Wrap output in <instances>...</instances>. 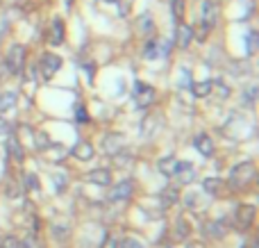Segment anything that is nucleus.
<instances>
[{"instance_id":"nucleus-9","label":"nucleus","mask_w":259,"mask_h":248,"mask_svg":"<svg viewBox=\"0 0 259 248\" xmlns=\"http://www.w3.org/2000/svg\"><path fill=\"white\" fill-rule=\"evenodd\" d=\"M202 23L200 25L205 27V30H211L216 23V18H219V9H216V5L211 3V0H202Z\"/></svg>"},{"instance_id":"nucleus-7","label":"nucleus","mask_w":259,"mask_h":248,"mask_svg":"<svg viewBox=\"0 0 259 248\" xmlns=\"http://www.w3.org/2000/svg\"><path fill=\"white\" fill-rule=\"evenodd\" d=\"M173 178L178 180V187L180 185H191V182L196 180V167H193L191 162H178Z\"/></svg>"},{"instance_id":"nucleus-25","label":"nucleus","mask_w":259,"mask_h":248,"mask_svg":"<svg viewBox=\"0 0 259 248\" xmlns=\"http://www.w3.org/2000/svg\"><path fill=\"white\" fill-rule=\"evenodd\" d=\"M23 189L25 191H39V178L34 173H23Z\"/></svg>"},{"instance_id":"nucleus-12","label":"nucleus","mask_w":259,"mask_h":248,"mask_svg":"<svg viewBox=\"0 0 259 248\" xmlns=\"http://www.w3.org/2000/svg\"><path fill=\"white\" fill-rule=\"evenodd\" d=\"M5 148H7V155H12V157L16 159L18 164H21L23 159H25V150H23L21 141H18L14 135H7V141H5Z\"/></svg>"},{"instance_id":"nucleus-15","label":"nucleus","mask_w":259,"mask_h":248,"mask_svg":"<svg viewBox=\"0 0 259 248\" xmlns=\"http://www.w3.org/2000/svg\"><path fill=\"white\" fill-rule=\"evenodd\" d=\"M18 103V96L16 91H0V114L5 112H12Z\"/></svg>"},{"instance_id":"nucleus-30","label":"nucleus","mask_w":259,"mask_h":248,"mask_svg":"<svg viewBox=\"0 0 259 248\" xmlns=\"http://www.w3.org/2000/svg\"><path fill=\"white\" fill-rule=\"evenodd\" d=\"M0 248H18V237H14V235L0 237Z\"/></svg>"},{"instance_id":"nucleus-40","label":"nucleus","mask_w":259,"mask_h":248,"mask_svg":"<svg viewBox=\"0 0 259 248\" xmlns=\"http://www.w3.org/2000/svg\"><path fill=\"white\" fill-rule=\"evenodd\" d=\"M250 248H259V246H257V241H252V246H250Z\"/></svg>"},{"instance_id":"nucleus-19","label":"nucleus","mask_w":259,"mask_h":248,"mask_svg":"<svg viewBox=\"0 0 259 248\" xmlns=\"http://www.w3.org/2000/svg\"><path fill=\"white\" fill-rule=\"evenodd\" d=\"M211 89H214V82L211 80H202V82H193L191 85V91L196 98H207V96L211 94Z\"/></svg>"},{"instance_id":"nucleus-18","label":"nucleus","mask_w":259,"mask_h":248,"mask_svg":"<svg viewBox=\"0 0 259 248\" xmlns=\"http://www.w3.org/2000/svg\"><path fill=\"white\" fill-rule=\"evenodd\" d=\"M189 237H191V226H189V221L184 217H180L178 221H175V239L187 241Z\"/></svg>"},{"instance_id":"nucleus-38","label":"nucleus","mask_w":259,"mask_h":248,"mask_svg":"<svg viewBox=\"0 0 259 248\" xmlns=\"http://www.w3.org/2000/svg\"><path fill=\"white\" fill-rule=\"evenodd\" d=\"M7 75H9V68H7V64H5V57H0V80Z\"/></svg>"},{"instance_id":"nucleus-4","label":"nucleus","mask_w":259,"mask_h":248,"mask_svg":"<svg viewBox=\"0 0 259 248\" xmlns=\"http://www.w3.org/2000/svg\"><path fill=\"white\" fill-rule=\"evenodd\" d=\"M62 57L59 55H55V53H44L41 55V59H39V71H41V77H44L46 82L48 80H53L55 75H57V71L62 68Z\"/></svg>"},{"instance_id":"nucleus-36","label":"nucleus","mask_w":259,"mask_h":248,"mask_svg":"<svg viewBox=\"0 0 259 248\" xmlns=\"http://www.w3.org/2000/svg\"><path fill=\"white\" fill-rule=\"evenodd\" d=\"M255 100H257V87L252 85L250 89L246 91V103H248V105H255Z\"/></svg>"},{"instance_id":"nucleus-27","label":"nucleus","mask_w":259,"mask_h":248,"mask_svg":"<svg viewBox=\"0 0 259 248\" xmlns=\"http://www.w3.org/2000/svg\"><path fill=\"white\" fill-rule=\"evenodd\" d=\"M139 25H141V34H152V30H155V23H152V18L148 14H143L139 18Z\"/></svg>"},{"instance_id":"nucleus-33","label":"nucleus","mask_w":259,"mask_h":248,"mask_svg":"<svg viewBox=\"0 0 259 248\" xmlns=\"http://www.w3.org/2000/svg\"><path fill=\"white\" fill-rule=\"evenodd\" d=\"M173 14H175V18L184 16V0H173Z\"/></svg>"},{"instance_id":"nucleus-39","label":"nucleus","mask_w":259,"mask_h":248,"mask_svg":"<svg viewBox=\"0 0 259 248\" xmlns=\"http://www.w3.org/2000/svg\"><path fill=\"white\" fill-rule=\"evenodd\" d=\"M55 182H57V191H64V189H66V178L55 176Z\"/></svg>"},{"instance_id":"nucleus-20","label":"nucleus","mask_w":259,"mask_h":248,"mask_svg":"<svg viewBox=\"0 0 259 248\" xmlns=\"http://www.w3.org/2000/svg\"><path fill=\"white\" fill-rule=\"evenodd\" d=\"M50 232H53L55 241H64V239H68V235H71V226H68V223L55 221L53 226H50Z\"/></svg>"},{"instance_id":"nucleus-14","label":"nucleus","mask_w":259,"mask_h":248,"mask_svg":"<svg viewBox=\"0 0 259 248\" xmlns=\"http://www.w3.org/2000/svg\"><path fill=\"white\" fill-rule=\"evenodd\" d=\"M202 232H205V237H209V239H223L228 228L223 226V221H207L205 226H202Z\"/></svg>"},{"instance_id":"nucleus-28","label":"nucleus","mask_w":259,"mask_h":248,"mask_svg":"<svg viewBox=\"0 0 259 248\" xmlns=\"http://www.w3.org/2000/svg\"><path fill=\"white\" fill-rule=\"evenodd\" d=\"M157 55H159V48H157V41H155V39L148 41V44H146V50H143V57H146V59H155Z\"/></svg>"},{"instance_id":"nucleus-26","label":"nucleus","mask_w":259,"mask_h":248,"mask_svg":"<svg viewBox=\"0 0 259 248\" xmlns=\"http://www.w3.org/2000/svg\"><path fill=\"white\" fill-rule=\"evenodd\" d=\"M18 248H44L36 235H25L18 239Z\"/></svg>"},{"instance_id":"nucleus-24","label":"nucleus","mask_w":259,"mask_h":248,"mask_svg":"<svg viewBox=\"0 0 259 248\" xmlns=\"http://www.w3.org/2000/svg\"><path fill=\"white\" fill-rule=\"evenodd\" d=\"M34 146H36V150H48L50 146H53V141H50L48 132H44V130L36 132V135H34Z\"/></svg>"},{"instance_id":"nucleus-3","label":"nucleus","mask_w":259,"mask_h":248,"mask_svg":"<svg viewBox=\"0 0 259 248\" xmlns=\"http://www.w3.org/2000/svg\"><path fill=\"white\" fill-rule=\"evenodd\" d=\"M112 189L107 191V203H125V200L132 198L134 194V180L132 178H125V180L116 182V185H109Z\"/></svg>"},{"instance_id":"nucleus-5","label":"nucleus","mask_w":259,"mask_h":248,"mask_svg":"<svg viewBox=\"0 0 259 248\" xmlns=\"http://www.w3.org/2000/svg\"><path fill=\"white\" fill-rule=\"evenodd\" d=\"M132 98H134V105H137L139 109H146L155 103V89H152L150 85H146V82H137V85H134Z\"/></svg>"},{"instance_id":"nucleus-22","label":"nucleus","mask_w":259,"mask_h":248,"mask_svg":"<svg viewBox=\"0 0 259 248\" xmlns=\"http://www.w3.org/2000/svg\"><path fill=\"white\" fill-rule=\"evenodd\" d=\"M191 39H193V27H189L182 23V25L178 27V46L180 48H189Z\"/></svg>"},{"instance_id":"nucleus-41","label":"nucleus","mask_w":259,"mask_h":248,"mask_svg":"<svg viewBox=\"0 0 259 248\" xmlns=\"http://www.w3.org/2000/svg\"><path fill=\"white\" fill-rule=\"evenodd\" d=\"M107 3H116V0H107Z\"/></svg>"},{"instance_id":"nucleus-16","label":"nucleus","mask_w":259,"mask_h":248,"mask_svg":"<svg viewBox=\"0 0 259 248\" xmlns=\"http://www.w3.org/2000/svg\"><path fill=\"white\" fill-rule=\"evenodd\" d=\"M159 198H161V205H164V208H170V205L180 203V187L178 185L166 187V189L159 194Z\"/></svg>"},{"instance_id":"nucleus-17","label":"nucleus","mask_w":259,"mask_h":248,"mask_svg":"<svg viewBox=\"0 0 259 248\" xmlns=\"http://www.w3.org/2000/svg\"><path fill=\"white\" fill-rule=\"evenodd\" d=\"M64 34H66V27H64V21L59 16L53 18V34H50V44L59 46L64 41Z\"/></svg>"},{"instance_id":"nucleus-10","label":"nucleus","mask_w":259,"mask_h":248,"mask_svg":"<svg viewBox=\"0 0 259 248\" xmlns=\"http://www.w3.org/2000/svg\"><path fill=\"white\" fill-rule=\"evenodd\" d=\"M87 182L96 187H109L112 185V171L109 169H94V171L87 173Z\"/></svg>"},{"instance_id":"nucleus-8","label":"nucleus","mask_w":259,"mask_h":248,"mask_svg":"<svg viewBox=\"0 0 259 248\" xmlns=\"http://www.w3.org/2000/svg\"><path fill=\"white\" fill-rule=\"evenodd\" d=\"M123 148H125V139H123V135H114L112 132V135L103 137V150L107 155H112L114 157V155H118Z\"/></svg>"},{"instance_id":"nucleus-29","label":"nucleus","mask_w":259,"mask_h":248,"mask_svg":"<svg viewBox=\"0 0 259 248\" xmlns=\"http://www.w3.org/2000/svg\"><path fill=\"white\" fill-rule=\"evenodd\" d=\"M121 248H146V246H143V241L139 237H125V239H121Z\"/></svg>"},{"instance_id":"nucleus-34","label":"nucleus","mask_w":259,"mask_h":248,"mask_svg":"<svg viewBox=\"0 0 259 248\" xmlns=\"http://www.w3.org/2000/svg\"><path fill=\"white\" fill-rule=\"evenodd\" d=\"M214 87L219 89V96H221V98H228V96H230V87H228V85H223L221 80H216V82H214Z\"/></svg>"},{"instance_id":"nucleus-31","label":"nucleus","mask_w":259,"mask_h":248,"mask_svg":"<svg viewBox=\"0 0 259 248\" xmlns=\"http://www.w3.org/2000/svg\"><path fill=\"white\" fill-rule=\"evenodd\" d=\"M100 248H121V239H118L116 235H107L105 241L100 244Z\"/></svg>"},{"instance_id":"nucleus-21","label":"nucleus","mask_w":259,"mask_h":248,"mask_svg":"<svg viewBox=\"0 0 259 248\" xmlns=\"http://www.w3.org/2000/svg\"><path fill=\"white\" fill-rule=\"evenodd\" d=\"M157 167H159V173H161V176H166V178H173L175 167H178V159H175V157H170V155H168V157H161Z\"/></svg>"},{"instance_id":"nucleus-1","label":"nucleus","mask_w":259,"mask_h":248,"mask_svg":"<svg viewBox=\"0 0 259 248\" xmlns=\"http://www.w3.org/2000/svg\"><path fill=\"white\" fill-rule=\"evenodd\" d=\"M257 176V169H255V162L252 159H246V162H239L230 169V176H228V185L232 187L234 191H241L246 189L248 185H252Z\"/></svg>"},{"instance_id":"nucleus-6","label":"nucleus","mask_w":259,"mask_h":248,"mask_svg":"<svg viewBox=\"0 0 259 248\" xmlns=\"http://www.w3.org/2000/svg\"><path fill=\"white\" fill-rule=\"evenodd\" d=\"M255 219H257V208L255 205H239L237 212H234V221H237V226L241 228V230H248V228L255 226Z\"/></svg>"},{"instance_id":"nucleus-13","label":"nucleus","mask_w":259,"mask_h":248,"mask_svg":"<svg viewBox=\"0 0 259 248\" xmlns=\"http://www.w3.org/2000/svg\"><path fill=\"white\" fill-rule=\"evenodd\" d=\"M71 155H73V157H77L80 162H89V159L96 155V150H94V146H91L89 141L82 139V141H77V144H75V148L71 150Z\"/></svg>"},{"instance_id":"nucleus-11","label":"nucleus","mask_w":259,"mask_h":248,"mask_svg":"<svg viewBox=\"0 0 259 248\" xmlns=\"http://www.w3.org/2000/svg\"><path fill=\"white\" fill-rule=\"evenodd\" d=\"M193 146H196V150L202 155V157H211L214 155V141H211L209 135H205V132H200V135L193 137Z\"/></svg>"},{"instance_id":"nucleus-32","label":"nucleus","mask_w":259,"mask_h":248,"mask_svg":"<svg viewBox=\"0 0 259 248\" xmlns=\"http://www.w3.org/2000/svg\"><path fill=\"white\" fill-rule=\"evenodd\" d=\"M75 121L77 123H89V114H87V109L82 107V105L75 109Z\"/></svg>"},{"instance_id":"nucleus-37","label":"nucleus","mask_w":259,"mask_h":248,"mask_svg":"<svg viewBox=\"0 0 259 248\" xmlns=\"http://www.w3.org/2000/svg\"><path fill=\"white\" fill-rule=\"evenodd\" d=\"M0 135H12V126L5 118H0Z\"/></svg>"},{"instance_id":"nucleus-35","label":"nucleus","mask_w":259,"mask_h":248,"mask_svg":"<svg viewBox=\"0 0 259 248\" xmlns=\"http://www.w3.org/2000/svg\"><path fill=\"white\" fill-rule=\"evenodd\" d=\"M257 50V32H250V34H248V53H255Z\"/></svg>"},{"instance_id":"nucleus-2","label":"nucleus","mask_w":259,"mask_h":248,"mask_svg":"<svg viewBox=\"0 0 259 248\" xmlns=\"http://www.w3.org/2000/svg\"><path fill=\"white\" fill-rule=\"evenodd\" d=\"M25 59H27V48L23 44H12V48L5 55V64L9 68V75H18L25 68Z\"/></svg>"},{"instance_id":"nucleus-23","label":"nucleus","mask_w":259,"mask_h":248,"mask_svg":"<svg viewBox=\"0 0 259 248\" xmlns=\"http://www.w3.org/2000/svg\"><path fill=\"white\" fill-rule=\"evenodd\" d=\"M223 187H225V182L221 180V178H207V180L202 182V189H205L207 194H211V196H219Z\"/></svg>"}]
</instances>
